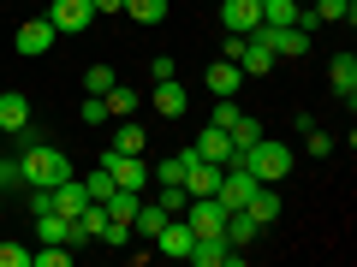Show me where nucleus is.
Wrapping results in <instances>:
<instances>
[{
	"label": "nucleus",
	"instance_id": "1",
	"mask_svg": "<svg viewBox=\"0 0 357 267\" xmlns=\"http://www.w3.org/2000/svg\"><path fill=\"white\" fill-rule=\"evenodd\" d=\"M18 172H24V191H54L60 178H72V161L60 149H48V143H36V149L18 154Z\"/></svg>",
	"mask_w": 357,
	"mask_h": 267
},
{
	"label": "nucleus",
	"instance_id": "2",
	"mask_svg": "<svg viewBox=\"0 0 357 267\" xmlns=\"http://www.w3.org/2000/svg\"><path fill=\"white\" fill-rule=\"evenodd\" d=\"M232 161H244L256 178H262V184H280V178L292 172V149H286V143H268V137H256L250 149L232 154Z\"/></svg>",
	"mask_w": 357,
	"mask_h": 267
},
{
	"label": "nucleus",
	"instance_id": "3",
	"mask_svg": "<svg viewBox=\"0 0 357 267\" xmlns=\"http://www.w3.org/2000/svg\"><path fill=\"white\" fill-rule=\"evenodd\" d=\"M42 18L54 24V36H84L89 18H96V6H89V0H54Z\"/></svg>",
	"mask_w": 357,
	"mask_h": 267
},
{
	"label": "nucleus",
	"instance_id": "4",
	"mask_svg": "<svg viewBox=\"0 0 357 267\" xmlns=\"http://www.w3.org/2000/svg\"><path fill=\"white\" fill-rule=\"evenodd\" d=\"M185 261H197V267H244V250H232L227 238H197Z\"/></svg>",
	"mask_w": 357,
	"mask_h": 267
},
{
	"label": "nucleus",
	"instance_id": "5",
	"mask_svg": "<svg viewBox=\"0 0 357 267\" xmlns=\"http://www.w3.org/2000/svg\"><path fill=\"white\" fill-rule=\"evenodd\" d=\"M102 166H107V178H114L119 191H143V184H149V166H143L137 154H114V149H107Z\"/></svg>",
	"mask_w": 357,
	"mask_h": 267
},
{
	"label": "nucleus",
	"instance_id": "6",
	"mask_svg": "<svg viewBox=\"0 0 357 267\" xmlns=\"http://www.w3.org/2000/svg\"><path fill=\"white\" fill-rule=\"evenodd\" d=\"M13 42H18V54H24V60H42V54H48L60 36H54L48 18H30V24H18V36H13Z\"/></svg>",
	"mask_w": 357,
	"mask_h": 267
},
{
	"label": "nucleus",
	"instance_id": "7",
	"mask_svg": "<svg viewBox=\"0 0 357 267\" xmlns=\"http://www.w3.org/2000/svg\"><path fill=\"white\" fill-rule=\"evenodd\" d=\"M220 24H227L232 36H250V30L262 24V0H220Z\"/></svg>",
	"mask_w": 357,
	"mask_h": 267
},
{
	"label": "nucleus",
	"instance_id": "8",
	"mask_svg": "<svg viewBox=\"0 0 357 267\" xmlns=\"http://www.w3.org/2000/svg\"><path fill=\"white\" fill-rule=\"evenodd\" d=\"M191 243H197V238H191V226H185V214H173L161 232H155V250H161V255H178V261L191 255Z\"/></svg>",
	"mask_w": 357,
	"mask_h": 267
},
{
	"label": "nucleus",
	"instance_id": "9",
	"mask_svg": "<svg viewBox=\"0 0 357 267\" xmlns=\"http://www.w3.org/2000/svg\"><path fill=\"white\" fill-rule=\"evenodd\" d=\"M36 238L42 243H89L77 232V220H66V214H36Z\"/></svg>",
	"mask_w": 357,
	"mask_h": 267
},
{
	"label": "nucleus",
	"instance_id": "10",
	"mask_svg": "<svg viewBox=\"0 0 357 267\" xmlns=\"http://www.w3.org/2000/svg\"><path fill=\"white\" fill-rule=\"evenodd\" d=\"M84 208H89V191H84V178H60V184H54V214L77 220Z\"/></svg>",
	"mask_w": 357,
	"mask_h": 267
},
{
	"label": "nucleus",
	"instance_id": "11",
	"mask_svg": "<svg viewBox=\"0 0 357 267\" xmlns=\"http://www.w3.org/2000/svg\"><path fill=\"white\" fill-rule=\"evenodd\" d=\"M328 83H333V95H340L345 107L357 102V60H351V54H333V65H328Z\"/></svg>",
	"mask_w": 357,
	"mask_h": 267
},
{
	"label": "nucleus",
	"instance_id": "12",
	"mask_svg": "<svg viewBox=\"0 0 357 267\" xmlns=\"http://www.w3.org/2000/svg\"><path fill=\"white\" fill-rule=\"evenodd\" d=\"M220 191V166L215 161H191L185 166V196H215Z\"/></svg>",
	"mask_w": 357,
	"mask_h": 267
},
{
	"label": "nucleus",
	"instance_id": "13",
	"mask_svg": "<svg viewBox=\"0 0 357 267\" xmlns=\"http://www.w3.org/2000/svg\"><path fill=\"white\" fill-rule=\"evenodd\" d=\"M197 161H215V166H227V161H232V137H227L220 125H208L203 137H197Z\"/></svg>",
	"mask_w": 357,
	"mask_h": 267
},
{
	"label": "nucleus",
	"instance_id": "14",
	"mask_svg": "<svg viewBox=\"0 0 357 267\" xmlns=\"http://www.w3.org/2000/svg\"><path fill=\"white\" fill-rule=\"evenodd\" d=\"M256 232H262V226H256V220L244 214V208H232V214H227V226H220V238H227L232 250H250V243H256Z\"/></svg>",
	"mask_w": 357,
	"mask_h": 267
},
{
	"label": "nucleus",
	"instance_id": "15",
	"mask_svg": "<svg viewBox=\"0 0 357 267\" xmlns=\"http://www.w3.org/2000/svg\"><path fill=\"white\" fill-rule=\"evenodd\" d=\"M30 125V102L18 89H0V131H24Z\"/></svg>",
	"mask_w": 357,
	"mask_h": 267
},
{
	"label": "nucleus",
	"instance_id": "16",
	"mask_svg": "<svg viewBox=\"0 0 357 267\" xmlns=\"http://www.w3.org/2000/svg\"><path fill=\"white\" fill-rule=\"evenodd\" d=\"M185 107H191V102H185V83H178V77L155 83V113H161V119H178Z\"/></svg>",
	"mask_w": 357,
	"mask_h": 267
},
{
	"label": "nucleus",
	"instance_id": "17",
	"mask_svg": "<svg viewBox=\"0 0 357 267\" xmlns=\"http://www.w3.org/2000/svg\"><path fill=\"white\" fill-rule=\"evenodd\" d=\"M244 214H250L256 226L280 220V196H274V184H256V191H250V202H244Z\"/></svg>",
	"mask_w": 357,
	"mask_h": 267
},
{
	"label": "nucleus",
	"instance_id": "18",
	"mask_svg": "<svg viewBox=\"0 0 357 267\" xmlns=\"http://www.w3.org/2000/svg\"><path fill=\"white\" fill-rule=\"evenodd\" d=\"M203 77H208V89H215V95H238V83H244V72H238L232 60H215Z\"/></svg>",
	"mask_w": 357,
	"mask_h": 267
},
{
	"label": "nucleus",
	"instance_id": "19",
	"mask_svg": "<svg viewBox=\"0 0 357 267\" xmlns=\"http://www.w3.org/2000/svg\"><path fill=\"white\" fill-rule=\"evenodd\" d=\"M137 202H143V191H119V184H114V191L102 196L107 220H126V226H131V214H137Z\"/></svg>",
	"mask_w": 357,
	"mask_h": 267
},
{
	"label": "nucleus",
	"instance_id": "20",
	"mask_svg": "<svg viewBox=\"0 0 357 267\" xmlns=\"http://www.w3.org/2000/svg\"><path fill=\"white\" fill-rule=\"evenodd\" d=\"M167 220H173V214H167V208H161V202H137V214H131V226H137V232H143V238H155V232H161V226H167Z\"/></svg>",
	"mask_w": 357,
	"mask_h": 267
},
{
	"label": "nucleus",
	"instance_id": "21",
	"mask_svg": "<svg viewBox=\"0 0 357 267\" xmlns=\"http://www.w3.org/2000/svg\"><path fill=\"white\" fill-rule=\"evenodd\" d=\"M227 137H232V154H244V149H250L256 137H262V125H256L250 113H238V119H232V125H227Z\"/></svg>",
	"mask_w": 357,
	"mask_h": 267
},
{
	"label": "nucleus",
	"instance_id": "22",
	"mask_svg": "<svg viewBox=\"0 0 357 267\" xmlns=\"http://www.w3.org/2000/svg\"><path fill=\"white\" fill-rule=\"evenodd\" d=\"M310 13H316V24H351V0H316V6H310Z\"/></svg>",
	"mask_w": 357,
	"mask_h": 267
},
{
	"label": "nucleus",
	"instance_id": "23",
	"mask_svg": "<svg viewBox=\"0 0 357 267\" xmlns=\"http://www.w3.org/2000/svg\"><path fill=\"white\" fill-rule=\"evenodd\" d=\"M262 24H274V30L298 24V0H262Z\"/></svg>",
	"mask_w": 357,
	"mask_h": 267
},
{
	"label": "nucleus",
	"instance_id": "24",
	"mask_svg": "<svg viewBox=\"0 0 357 267\" xmlns=\"http://www.w3.org/2000/svg\"><path fill=\"white\" fill-rule=\"evenodd\" d=\"M197 161V149H185V154H167L161 166H155V178H161V184H185V166Z\"/></svg>",
	"mask_w": 357,
	"mask_h": 267
},
{
	"label": "nucleus",
	"instance_id": "25",
	"mask_svg": "<svg viewBox=\"0 0 357 267\" xmlns=\"http://www.w3.org/2000/svg\"><path fill=\"white\" fill-rule=\"evenodd\" d=\"M114 83H119V77H114V65H102V60H96V65L84 72V89H89V95H107Z\"/></svg>",
	"mask_w": 357,
	"mask_h": 267
},
{
	"label": "nucleus",
	"instance_id": "26",
	"mask_svg": "<svg viewBox=\"0 0 357 267\" xmlns=\"http://www.w3.org/2000/svg\"><path fill=\"white\" fill-rule=\"evenodd\" d=\"M131 113H137V95H131V89H107V119H131Z\"/></svg>",
	"mask_w": 357,
	"mask_h": 267
},
{
	"label": "nucleus",
	"instance_id": "27",
	"mask_svg": "<svg viewBox=\"0 0 357 267\" xmlns=\"http://www.w3.org/2000/svg\"><path fill=\"white\" fill-rule=\"evenodd\" d=\"M30 261L36 267H66L72 261V243H42V250H30Z\"/></svg>",
	"mask_w": 357,
	"mask_h": 267
},
{
	"label": "nucleus",
	"instance_id": "28",
	"mask_svg": "<svg viewBox=\"0 0 357 267\" xmlns=\"http://www.w3.org/2000/svg\"><path fill=\"white\" fill-rule=\"evenodd\" d=\"M126 13L143 18V24H161V18H167V0H126Z\"/></svg>",
	"mask_w": 357,
	"mask_h": 267
},
{
	"label": "nucleus",
	"instance_id": "29",
	"mask_svg": "<svg viewBox=\"0 0 357 267\" xmlns=\"http://www.w3.org/2000/svg\"><path fill=\"white\" fill-rule=\"evenodd\" d=\"M114 154H143V125H119V137H114Z\"/></svg>",
	"mask_w": 357,
	"mask_h": 267
},
{
	"label": "nucleus",
	"instance_id": "30",
	"mask_svg": "<svg viewBox=\"0 0 357 267\" xmlns=\"http://www.w3.org/2000/svg\"><path fill=\"white\" fill-rule=\"evenodd\" d=\"M77 119H84V125H107V95H84Z\"/></svg>",
	"mask_w": 357,
	"mask_h": 267
},
{
	"label": "nucleus",
	"instance_id": "31",
	"mask_svg": "<svg viewBox=\"0 0 357 267\" xmlns=\"http://www.w3.org/2000/svg\"><path fill=\"white\" fill-rule=\"evenodd\" d=\"M155 202H161L167 214H185V202H191V196H185V184H161V196H155Z\"/></svg>",
	"mask_w": 357,
	"mask_h": 267
},
{
	"label": "nucleus",
	"instance_id": "32",
	"mask_svg": "<svg viewBox=\"0 0 357 267\" xmlns=\"http://www.w3.org/2000/svg\"><path fill=\"white\" fill-rule=\"evenodd\" d=\"M84 191H89V202H102V196L114 191V178H107V166H96V172L84 178Z\"/></svg>",
	"mask_w": 357,
	"mask_h": 267
},
{
	"label": "nucleus",
	"instance_id": "33",
	"mask_svg": "<svg viewBox=\"0 0 357 267\" xmlns=\"http://www.w3.org/2000/svg\"><path fill=\"white\" fill-rule=\"evenodd\" d=\"M0 191H24V172H18V161H0Z\"/></svg>",
	"mask_w": 357,
	"mask_h": 267
},
{
	"label": "nucleus",
	"instance_id": "34",
	"mask_svg": "<svg viewBox=\"0 0 357 267\" xmlns=\"http://www.w3.org/2000/svg\"><path fill=\"white\" fill-rule=\"evenodd\" d=\"M0 267H30V250H18V243H0Z\"/></svg>",
	"mask_w": 357,
	"mask_h": 267
},
{
	"label": "nucleus",
	"instance_id": "35",
	"mask_svg": "<svg viewBox=\"0 0 357 267\" xmlns=\"http://www.w3.org/2000/svg\"><path fill=\"white\" fill-rule=\"evenodd\" d=\"M30 214H54V191H30Z\"/></svg>",
	"mask_w": 357,
	"mask_h": 267
},
{
	"label": "nucleus",
	"instance_id": "36",
	"mask_svg": "<svg viewBox=\"0 0 357 267\" xmlns=\"http://www.w3.org/2000/svg\"><path fill=\"white\" fill-rule=\"evenodd\" d=\"M96 13H126V0H89Z\"/></svg>",
	"mask_w": 357,
	"mask_h": 267
},
{
	"label": "nucleus",
	"instance_id": "37",
	"mask_svg": "<svg viewBox=\"0 0 357 267\" xmlns=\"http://www.w3.org/2000/svg\"><path fill=\"white\" fill-rule=\"evenodd\" d=\"M0 208H6V191H0Z\"/></svg>",
	"mask_w": 357,
	"mask_h": 267
}]
</instances>
